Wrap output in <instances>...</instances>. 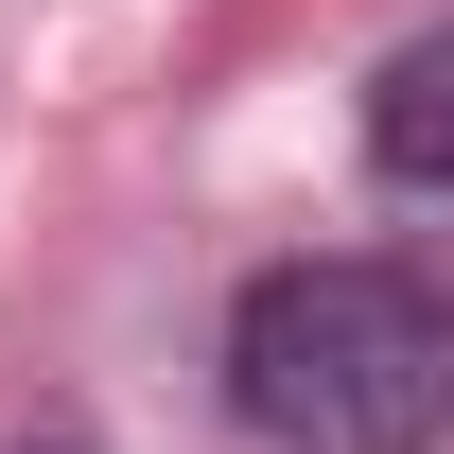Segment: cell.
<instances>
[{
	"label": "cell",
	"mask_w": 454,
	"mask_h": 454,
	"mask_svg": "<svg viewBox=\"0 0 454 454\" xmlns=\"http://www.w3.org/2000/svg\"><path fill=\"white\" fill-rule=\"evenodd\" d=\"M227 402L280 454H419L454 419V315L402 262H262L227 315Z\"/></svg>",
	"instance_id": "1"
},
{
	"label": "cell",
	"mask_w": 454,
	"mask_h": 454,
	"mask_svg": "<svg viewBox=\"0 0 454 454\" xmlns=\"http://www.w3.org/2000/svg\"><path fill=\"white\" fill-rule=\"evenodd\" d=\"M367 158L402 192H454V35H402L385 88H367Z\"/></svg>",
	"instance_id": "2"
}]
</instances>
